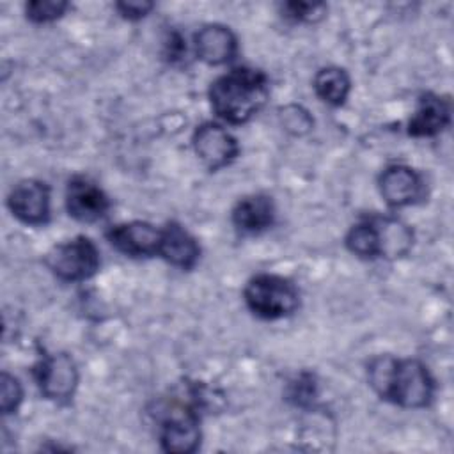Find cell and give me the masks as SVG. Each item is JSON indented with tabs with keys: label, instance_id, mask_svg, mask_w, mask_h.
<instances>
[{
	"label": "cell",
	"instance_id": "6da1fadb",
	"mask_svg": "<svg viewBox=\"0 0 454 454\" xmlns=\"http://www.w3.org/2000/svg\"><path fill=\"white\" fill-rule=\"evenodd\" d=\"M372 388L387 401L404 408H422L433 397V380L419 360L378 356L369 365Z\"/></svg>",
	"mask_w": 454,
	"mask_h": 454
},
{
	"label": "cell",
	"instance_id": "7a4b0ae2",
	"mask_svg": "<svg viewBox=\"0 0 454 454\" xmlns=\"http://www.w3.org/2000/svg\"><path fill=\"white\" fill-rule=\"evenodd\" d=\"M209 98L215 114L223 121L247 122L266 103V74L250 67H236L213 82Z\"/></svg>",
	"mask_w": 454,
	"mask_h": 454
},
{
	"label": "cell",
	"instance_id": "3957f363",
	"mask_svg": "<svg viewBox=\"0 0 454 454\" xmlns=\"http://www.w3.org/2000/svg\"><path fill=\"white\" fill-rule=\"evenodd\" d=\"M413 243V234L403 222L395 218H367L348 232V248L360 257H399L404 255Z\"/></svg>",
	"mask_w": 454,
	"mask_h": 454
},
{
	"label": "cell",
	"instance_id": "277c9868",
	"mask_svg": "<svg viewBox=\"0 0 454 454\" xmlns=\"http://www.w3.org/2000/svg\"><path fill=\"white\" fill-rule=\"evenodd\" d=\"M245 301L259 317L278 319L296 310L298 291L287 278L264 273L247 284Z\"/></svg>",
	"mask_w": 454,
	"mask_h": 454
},
{
	"label": "cell",
	"instance_id": "5b68a950",
	"mask_svg": "<svg viewBox=\"0 0 454 454\" xmlns=\"http://www.w3.org/2000/svg\"><path fill=\"white\" fill-rule=\"evenodd\" d=\"M48 266L62 280H85L99 268V252L89 238L78 236L57 245L48 254Z\"/></svg>",
	"mask_w": 454,
	"mask_h": 454
},
{
	"label": "cell",
	"instance_id": "8992f818",
	"mask_svg": "<svg viewBox=\"0 0 454 454\" xmlns=\"http://www.w3.org/2000/svg\"><path fill=\"white\" fill-rule=\"evenodd\" d=\"M41 392L48 399H69L78 383V372L69 355L59 353L41 360L34 371Z\"/></svg>",
	"mask_w": 454,
	"mask_h": 454
},
{
	"label": "cell",
	"instance_id": "52a82bcc",
	"mask_svg": "<svg viewBox=\"0 0 454 454\" xmlns=\"http://www.w3.org/2000/svg\"><path fill=\"white\" fill-rule=\"evenodd\" d=\"M193 147L199 158L213 170L225 167L238 154L236 138L218 124L206 122L193 135Z\"/></svg>",
	"mask_w": 454,
	"mask_h": 454
},
{
	"label": "cell",
	"instance_id": "ba28073f",
	"mask_svg": "<svg viewBox=\"0 0 454 454\" xmlns=\"http://www.w3.org/2000/svg\"><path fill=\"white\" fill-rule=\"evenodd\" d=\"M66 206L73 218L80 222H96L106 215L110 202L98 184L87 177L76 176L67 183Z\"/></svg>",
	"mask_w": 454,
	"mask_h": 454
},
{
	"label": "cell",
	"instance_id": "9c48e42d",
	"mask_svg": "<svg viewBox=\"0 0 454 454\" xmlns=\"http://www.w3.org/2000/svg\"><path fill=\"white\" fill-rule=\"evenodd\" d=\"M7 204L21 222L32 225L44 223L50 215L48 186L35 179H25L12 188Z\"/></svg>",
	"mask_w": 454,
	"mask_h": 454
},
{
	"label": "cell",
	"instance_id": "30bf717a",
	"mask_svg": "<svg viewBox=\"0 0 454 454\" xmlns=\"http://www.w3.org/2000/svg\"><path fill=\"white\" fill-rule=\"evenodd\" d=\"M110 243L126 255L145 257L160 252L161 231L147 222H129L108 231Z\"/></svg>",
	"mask_w": 454,
	"mask_h": 454
},
{
	"label": "cell",
	"instance_id": "8fae6325",
	"mask_svg": "<svg viewBox=\"0 0 454 454\" xmlns=\"http://www.w3.org/2000/svg\"><path fill=\"white\" fill-rule=\"evenodd\" d=\"M200 431L195 411L190 406H177L163 422L161 445L168 452H193L199 447Z\"/></svg>",
	"mask_w": 454,
	"mask_h": 454
},
{
	"label": "cell",
	"instance_id": "7c38bea8",
	"mask_svg": "<svg viewBox=\"0 0 454 454\" xmlns=\"http://www.w3.org/2000/svg\"><path fill=\"white\" fill-rule=\"evenodd\" d=\"M383 199L395 207L415 204L424 197L422 177L406 165H392L380 177Z\"/></svg>",
	"mask_w": 454,
	"mask_h": 454
},
{
	"label": "cell",
	"instance_id": "4fadbf2b",
	"mask_svg": "<svg viewBox=\"0 0 454 454\" xmlns=\"http://www.w3.org/2000/svg\"><path fill=\"white\" fill-rule=\"evenodd\" d=\"M195 51L207 64H223L236 53V37L223 25H206L195 34Z\"/></svg>",
	"mask_w": 454,
	"mask_h": 454
},
{
	"label": "cell",
	"instance_id": "5bb4252c",
	"mask_svg": "<svg viewBox=\"0 0 454 454\" xmlns=\"http://www.w3.org/2000/svg\"><path fill=\"white\" fill-rule=\"evenodd\" d=\"M199 245L195 238L183 229L179 223H168L161 231V243H160V255L183 270H190L199 259Z\"/></svg>",
	"mask_w": 454,
	"mask_h": 454
},
{
	"label": "cell",
	"instance_id": "9a60e30c",
	"mask_svg": "<svg viewBox=\"0 0 454 454\" xmlns=\"http://www.w3.org/2000/svg\"><path fill=\"white\" fill-rule=\"evenodd\" d=\"M450 121L449 103L434 94H424L419 99V108L410 119L408 133L413 137H433L440 133Z\"/></svg>",
	"mask_w": 454,
	"mask_h": 454
},
{
	"label": "cell",
	"instance_id": "2e32d148",
	"mask_svg": "<svg viewBox=\"0 0 454 454\" xmlns=\"http://www.w3.org/2000/svg\"><path fill=\"white\" fill-rule=\"evenodd\" d=\"M275 207L273 202L264 195H250L241 199L234 211L232 222L241 232L255 234L268 229L273 223Z\"/></svg>",
	"mask_w": 454,
	"mask_h": 454
},
{
	"label": "cell",
	"instance_id": "e0dca14e",
	"mask_svg": "<svg viewBox=\"0 0 454 454\" xmlns=\"http://www.w3.org/2000/svg\"><path fill=\"white\" fill-rule=\"evenodd\" d=\"M349 76L340 67H325L314 78V89L317 96L330 105H342L349 94Z\"/></svg>",
	"mask_w": 454,
	"mask_h": 454
},
{
	"label": "cell",
	"instance_id": "ac0fdd59",
	"mask_svg": "<svg viewBox=\"0 0 454 454\" xmlns=\"http://www.w3.org/2000/svg\"><path fill=\"white\" fill-rule=\"evenodd\" d=\"M66 9L67 4L60 0H34L27 4V16L35 23H46L60 18Z\"/></svg>",
	"mask_w": 454,
	"mask_h": 454
},
{
	"label": "cell",
	"instance_id": "d6986e66",
	"mask_svg": "<svg viewBox=\"0 0 454 454\" xmlns=\"http://www.w3.org/2000/svg\"><path fill=\"white\" fill-rule=\"evenodd\" d=\"M21 401V387L16 378L9 376L7 372L2 374V390H0V404L4 413H11L18 408Z\"/></svg>",
	"mask_w": 454,
	"mask_h": 454
},
{
	"label": "cell",
	"instance_id": "ffe728a7",
	"mask_svg": "<svg viewBox=\"0 0 454 454\" xmlns=\"http://www.w3.org/2000/svg\"><path fill=\"white\" fill-rule=\"evenodd\" d=\"M286 16L296 21H314L323 16L325 5L323 4H307V2H289L284 5Z\"/></svg>",
	"mask_w": 454,
	"mask_h": 454
},
{
	"label": "cell",
	"instance_id": "44dd1931",
	"mask_svg": "<svg viewBox=\"0 0 454 454\" xmlns=\"http://www.w3.org/2000/svg\"><path fill=\"white\" fill-rule=\"evenodd\" d=\"M314 395V381L309 374L298 378L296 383H293V390H291V397H294V401L298 404H305L310 401V397Z\"/></svg>",
	"mask_w": 454,
	"mask_h": 454
},
{
	"label": "cell",
	"instance_id": "7402d4cb",
	"mask_svg": "<svg viewBox=\"0 0 454 454\" xmlns=\"http://www.w3.org/2000/svg\"><path fill=\"white\" fill-rule=\"evenodd\" d=\"M117 9L121 11L122 16H126L129 20H137V18L145 16L153 9V4H149V2H121V4H117Z\"/></svg>",
	"mask_w": 454,
	"mask_h": 454
},
{
	"label": "cell",
	"instance_id": "603a6c76",
	"mask_svg": "<svg viewBox=\"0 0 454 454\" xmlns=\"http://www.w3.org/2000/svg\"><path fill=\"white\" fill-rule=\"evenodd\" d=\"M167 57L172 62L183 60L186 57V44H184V41H183V37L179 34H172L170 35V41L167 43Z\"/></svg>",
	"mask_w": 454,
	"mask_h": 454
}]
</instances>
